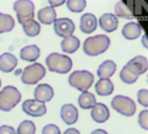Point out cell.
I'll list each match as a JSON object with an SVG mask.
<instances>
[{"mask_svg": "<svg viewBox=\"0 0 148 134\" xmlns=\"http://www.w3.org/2000/svg\"><path fill=\"white\" fill-rule=\"evenodd\" d=\"M116 17H123V18H132V12L130 10V8L126 6L125 2L123 1H119L114 5V14H113Z\"/></svg>", "mask_w": 148, "mask_h": 134, "instance_id": "484cf974", "label": "cell"}, {"mask_svg": "<svg viewBox=\"0 0 148 134\" xmlns=\"http://www.w3.org/2000/svg\"><path fill=\"white\" fill-rule=\"evenodd\" d=\"M68 83L81 92L88 91L94 83V75L88 70H74L68 76Z\"/></svg>", "mask_w": 148, "mask_h": 134, "instance_id": "5b68a950", "label": "cell"}, {"mask_svg": "<svg viewBox=\"0 0 148 134\" xmlns=\"http://www.w3.org/2000/svg\"><path fill=\"white\" fill-rule=\"evenodd\" d=\"M0 134H16V132L12 126L2 125L0 126Z\"/></svg>", "mask_w": 148, "mask_h": 134, "instance_id": "1f68e13d", "label": "cell"}, {"mask_svg": "<svg viewBox=\"0 0 148 134\" xmlns=\"http://www.w3.org/2000/svg\"><path fill=\"white\" fill-rule=\"evenodd\" d=\"M64 134H80V132L76 129V128H67Z\"/></svg>", "mask_w": 148, "mask_h": 134, "instance_id": "836d02e7", "label": "cell"}, {"mask_svg": "<svg viewBox=\"0 0 148 134\" xmlns=\"http://www.w3.org/2000/svg\"><path fill=\"white\" fill-rule=\"evenodd\" d=\"M142 39H143V44H145V47L147 49V46H146V35H143V37H142Z\"/></svg>", "mask_w": 148, "mask_h": 134, "instance_id": "d590c367", "label": "cell"}, {"mask_svg": "<svg viewBox=\"0 0 148 134\" xmlns=\"http://www.w3.org/2000/svg\"><path fill=\"white\" fill-rule=\"evenodd\" d=\"M45 62L49 70L59 74H66L72 68V59L66 54H61L57 52L50 53L46 57Z\"/></svg>", "mask_w": 148, "mask_h": 134, "instance_id": "3957f363", "label": "cell"}, {"mask_svg": "<svg viewBox=\"0 0 148 134\" xmlns=\"http://www.w3.org/2000/svg\"><path fill=\"white\" fill-rule=\"evenodd\" d=\"M0 87H1V80H0Z\"/></svg>", "mask_w": 148, "mask_h": 134, "instance_id": "74e56055", "label": "cell"}, {"mask_svg": "<svg viewBox=\"0 0 148 134\" xmlns=\"http://www.w3.org/2000/svg\"><path fill=\"white\" fill-rule=\"evenodd\" d=\"M23 31L28 37H36L40 32V25L36 20H30L22 24Z\"/></svg>", "mask_w": 148, "mask_h": 134, "instance_id": "d4e9b609", "label": "cell"}, {"mask_svg": "<svg viewBox=\"0 0 148 134\" xmlns=\"http://www.w3.org/2000/svg\"><path fill=\"white\" fill-rule=\"evenodd\" d=\"M53 89L50 84L47 83H42V84H38L36 87V89L34 90V96H35V99L40 102V103H46L49 100L52 99L53 97Z\"/></svg>", "mask_w": 148, "mask_h": 134, "instance_id": "7c38bea8", "label": "cell"}, {"mask_svg": "<svg viewBox=\"0 0 148 134\" xmlns=\"http://www.w3.org/2000/svg\"><path fill=\"white\" fill-rule=\"evenodd\" d=\"M87 2L84 0H68L66 2V6L68 8V10H71L72 13H80L84 9Z\"/></svg>", "mask_w": 148, "mask_h": 134, "instance_id": "83f0119b", "label": "cell"}, {"mask_svg": "<svg viewBox=\"0 0 148 134\" xmlns=\"http://www.w3.org/2000/svg\"><path fill=\"white\" fill-rule=\"evenodd\" d=\"M80 46V40L74 35H69L62 38L60 43V47L65 53H74Z\"/></svg>", "mask_w": 148, "mask_h": 134, "instance_id": "ffe728a7", "label": "cell"}, {"mask_svg": "<svg viewBox=\"0 0 148 134\" xmlns=\"http://www.w3.org/2000/svg\"><path fill=\"white\" fill-rule=\"evenodd\" d=\"M45 75V67L38 62H34L30 66H27L21 73V81L24 84H37Z\"/></svg>", "mask_w": 148, "mask_h": 134, "instance_id": "8992f818", "label": "cell"}, {"mask_svg": "<svg viewBox=\"0 0 148 134\" xmlns=\"http://www.w3.org/2000/svg\"><path fill=\"white\" fill-rule=\"evenodd\" d=\"M17 66V58L9 53H2L0 55V70L3 73H9L12 70H14V68Z\"/></svg>", "mask_w": 148, "mask_h": 134, "instance_id": "2e32d148", "label": "cell"}, {"mask_svg": "<svg viewBox=\"0 0 148 134\" xmlns=\"http://www.w3.org/2000/svg\"><path fill=\"white\" fill-rule=\"evenodd\" d=\"M95 90L96 94H98L99 96H109L113 91V83L110 81V79L108 80L99 79L95 84Z\"/></svg>", "mask_w": 148, "mask_h": 134, "instance_id": "7402d4cb", "label": "cell"}, {"mask_svg": "<svg viewBox=\"0 0 148 134\" xmlns=\"http://www.w3.org/2000/svg\"><path fill=\"white\" fill-rule=\"evenodd\" d=\"M22 110L24 113L31 117H42L46 113V106L36 99H27L22 104Z\"/></svg>", "mask_w": 148, "mask_h": 134, "instance_id": "30bf717a", "label": "cell"}, {"mask_svg": "<svg viewBox=\"0 0 148 134\" xmlns=\"http://www.w3.org/2000/svg\"><path fill=\"white\" fill-rule=\"evenodd\" d=\"M13 8L16 13V17L18 23L24 24L25 22L34 20V14H35V5L32 1L29 0H17L14 2Z\"/></svg>", "mask_w": 148, "mask_h": 134, "instance_id": "ba28073f", "label": "cell"}, {"mask_svg": "<svg viewBox=\"0 0 148 134\" xmlns=\"http://www.w3.org/2000/svg\"><path fill=\"white\" fill-rule=\"evenodd\" d=\"M98 24L105 32H112L118 27V18L111 13H105L98 18Z\"/></svg>", "mask_w": 148, "mask_h": 134, "instance_id": "9a60e30c", "label": "cell"}, {"mask_svg": "<svg viewBox=\"0 0 148 134\" xmlns=\"http://www.w3.org/2000/svg\"><path fill=\"white\" fill-rule=\"evenodd\" d=\"M91 118L94 121L96 122H105L109 117H110V112H109V109L105 104L103 103H96L92 107H91Z\"/></svg>", "mask_w": 148, "mask_h": 134, "instance_id": "4fadbf2b", "label": "cell"}, {"mask_svg": "<svg viewBox=\"0 0 148 134\" xmlns=\"http://www.w3.org/2000/svg\"><path fill=\"white\" fill-rule=\"evenodd\" d=\"M35 131L36 126L31 120H23L15 132L16 134H35Z\"/></svg>", "mask_w": 148, "mask_h": 134, "instance_id": "4316f807", "label": "cell"}, {"mask_svg": "<svg viewBox=\"0 0 148 134\" xmlns=\"http://www.w3.org/2000/svg\"><path fill=\"white\" fill-rule=\"evenodd\" d=\"M60 117L62 121L67 125H73L77 121L79 112L73 104H64L60 109Z\"/></svg>", "mask_w": 148, "mask_h": 134, "instance_id": "8fae6325", "label": "cell"}, {"mask_svg": "<svg viewBox=\"0 0 148 134\" xmlns=\"http://www.w3.org/2000/svg\"><path fill=\"white\" fill-rule=\"evenodd\" d=\"M111 107L116 112H118L125 117L133 116L136 110V106H135V103L133 102V99L127 96H123V95H117L112 98Z\"/></svg>", "mask_w": 148, "mask_h": 134, "instance_id": "52a82bcc", "label": "cell"}, {"mask_svg": "<svg viewBox=\"0 0 148 134\" xmlns=\"http://www.w3.org/2000/svg\"><path fill=\"white\" fill-rule=\"evenodd\" d=\"M53 29L57 36L59 37H66L69 35H73V31L75 29L74 22L68 17H61L57 18L53 22Z\"/></svg>", "mask_w": 148, "mask_h": 134, "instance_id": "9c48e42d", "label": "cell"}, {"mask_svg": "<svg viewBox=\"0 0 148 134\" xmlns=\"http://www.w3.org/2000/svg\"><path fill=\"white\" fill-rule=\"evenodd\" d=\"M77 104H79V106H80L81 109H83V110H89V109H91V107L96 104V98H95V96H94L91 92L84 91V92H82V94L79 96V98H77Z\"/></svg>", "mask_w": 148, "mask_h": 134, "instance_id": "603a6c76", "label": "cell"}, {"mask_svg": "<svg viewBox=\"0 0 148 134\" xmlns=\"http://www.w3.org/2000/svg\"><path fill=\"white\" fill-rule=\"evenodd\" d=\"M21 100V92L13 85H7L0 91V110L9 112Z\"/></svg>", "mask_w": 148, "mask_h": 134, "instance_id": "277c9868", "label": "cell"}, {"mask_svg": "<svg viewBox=\"0 0 148 134\" xmlns=\"http://www.w3.org/2000/svg\"><path fill=\"white\" fill-rule=\"evenodd\" d=\"M90 134H108V132H106V131H104V129H101V128H98V129H95V131H92Z\"/></svg>", "mask_w": 148, "mask_h": 134, "instance_id": "e575fe53", "label": "cell"}, {"mask_svg": "<svg viewBox=\"0 0 148 134\" xmlns=\"http://www.w3.org/2000/svg\"><path fill=\"white\" fill-rule=\"evenodd\" d=\"M65 1L64 0H49V3H50V7L54 8V7H58V6H61Z\"/></svg>", "mask_w": 148, "mask_h": 134, "instance_id": "d6a6232c", "label": "cell"}, {"mask_svg": "<svg viewBox=\"0 0 148 134\" xmlns=\"http://www.w3.org/2000/svg\"><path fill=\"white\" fill-rule=\"evenodd\" d=\"M138 122H139V126L142 128V129H148V110H142L140 113H139V118H138Z\"/></svg>", "mask_w": 148, "mask_h": 134, "instance_id": "f1b7e54d", "label": "cell"}, {"mask_svg": "<svg viewBox=\"0 0 148 134\" xmlns=\"http://www.w3.org/2000/svg\"><path fill=\"white\" fill-rule=\"evenodd\" d=\"M42 134H60V129L57 125L54 124H49L43 127Z\"/></svg>", "mask_w": 148, "mask_h": 134, "instance_id": "4dcf8cb0", "label": "cell"}, {"mask_svg": "<svg viewBox=\"0 0 148 134\" xmlns=\"http://www.w3.org/2000/svg\"><path fill=\"white\" fill-rule=\"evenodd\" d=\"M110 46V38L105 35H96L86 38L83 42V52L89 57H96L102 54Z\"/></svg>", "mask_w": 148, "mask_h": 134, "instance_id": "7a4b0ae2", "label": "cell"}, {"mask_svg": "<svg viewBox=\"0 0 148 134\" xmlns=\"http://www.w3.org/2000/svg\"><path fill=\"white\" fill-rule=\"evenodd\" d=\"M138 102L145 107L148 106V90L147 89H140L138 91Z\"/></svg>", "mask_w": 148, "mask_h": 134, "instance_id": "f546056e", "label": "cell"}, {"mask_svg": "<svg viewBox=\"0 0 148 134\" xmlns=\"http://www.w3.org/2000/svg\"><path fill=\"white\" fill-rule=\"evenodd\" d=\"M37 17H38L40 23L49 25V24H52L57 20V13H56L54 8L47 6V7H43L38 10Z\"/></svg>", "mask_w": 148, "mask_h": 134, "instance_id": "d6986e66", "label": "cell"}, {"mask_svg": "<svg viewBox=\"0 0 148 134\" xmlns=\"http://www.w3.org/2000/svg\"><path fill=\"white\" fill-rule=\"evenodd\" d=\"M40 50L37 45H27L21 49L20 58L24 61H35L39 58Z\"/></svg>", "mask_w": 148, "mask_h": 134, "instance_id": "44dd1931", "label": "cell"}, {"mask_svg": "<svg viewBox=\"0 0 148 134\" xmlns=\"http://www.w3.org/2000/svg\"><path fill=\"white\" fill-rule=\"evenodd\" d=\"M21 73H22V70H16V72H15L16 75H18V74H21Z\"/></svg>", "mask_w": 148, "mask_h": 134, "instance_id": "8d00e7d4", "label": "cell"}, {"mask_svg": "<svg viewBox=\"0 0 148 134\" xmlns=\"http://www.w3.org/2000/svg\"><path fill=\"white\" fill-rule=\"evenodd\" d=\"M14 25H15V21L9 14L0 13V34L12 31Z\"/></svg>", "mask_w": 148, "mask_h": 134, "instance_id": "cb8c5ba5", "label": "cell"}, {"mask_svg": "<svg viewBox=\"0 0 148 134\" xmlns=\"http://www.w3.org/2000/svg\"><path fill=\"white\" fill-rule=\"evenodd\" d=\"M116 68H117V66H116L114 61L105 60L97 68V76L102 80H108L113 75V73L116 72Z\"/></svg>", "mask_w": 148, "mask_h": 134, "instance_id": "ac0fdd59", "label": "cell"}, {"mask_svg": "<svg viewBox=\"0 0 148 134\" xmlns=\"http://www.w3.org/2000/svg\"><path fill=\"white\" fill-rule=\"evenodd\" d=\"M97 28V18L91 13H86L80 18V29L84 34H90Z\"/></svg>", "mask_w": 148, "mask_h": 134, "instance_id": "5bb4252c", "label": "cell"}, {"mask_svg": "<svg viewBox=\"0 0 148 134\" xmlns=\"http://www.w3.org/2000/svg\"><path fill=\"white\" fill-rule=\"evenodd\" d=\"M141 34H142V29L136 22L126 23L123 27V30H121V35L128 40H133V39L139 38Z\"/></svg>", "mask_w": 148, "mask_h": 134, "instance_id": "e0dca14e", "label": "cell"}, {"mask_svg": "<svg viewBox=\"0 0 148 134\" xmlns=\"http://www.w3.org/2000/svg\"><path fill=\"white\" fill-rule=\"evenodd\" d=\"M147 68H148V61H147L146 57L138 55V57H134L133 59H131L121 68V70L119 73V77L124 83L132 84L138 80V77L141 74L146 73Z\"/></svg>", "mask_w": 148, "mask_h": 134, "instance_id": "6da1fadb", "label": "cell"}]
</instances>
